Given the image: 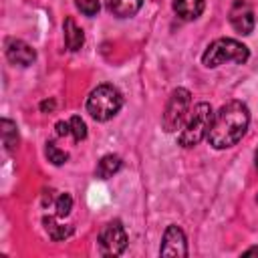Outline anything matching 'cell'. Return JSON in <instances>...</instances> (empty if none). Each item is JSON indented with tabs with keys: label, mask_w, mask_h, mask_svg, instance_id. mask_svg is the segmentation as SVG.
I'll return each instance as SVG.
<instances>
[{
	"label": "cell",
	"mask_w": 258,
	"mask_h": 258,
	"mask_svg": "<svg viewBox=\"0 0 258 258\" xmlns=\"http://www.w3.org/2000/svg\"><path fill=\"white\" fill-rule=\"evenodd\" d=\"M248 123H250L248 107L242 101H228L214 113L206 139L214 149H228L244 137Z\"/></svg>",
	"instance_id": "1"
},
{
	"label": "cell",
	"mask_w": 258,
	"mask_h": 258,
	"mask_svg": "<svg viewBox=\"0 0 258 258\" xmlns=\"http://www.w3.org/2000/svg\"><path fill=\"white\" fill-rule=\"evenodd\" d=\"M212 119H214V111H212L210 103L202 101V103L194 105L189 109L185 121L177 129V143L181 147H196L202 139L208 137Z\"/></svg>",
	"instance_id": "2"
},
{
	"label": "cell",
	"mask_w": 258,
	"mask_h": 258,
	"mask_svg": "<svg viewBox=\"0 0 258 258\" xmlns=\"http://www.w3.org/2000/svg\"><path fill=\"white\" fill-rule=\"evenodd\" d=\"M250 58V50L246 44H242L236 38H218L208 44V48L202 54V62L208 69H216L224 62H236L244 64Z\"/></svg>",
	"instance_id": "3"
},
{
	"label": "cell",
	"mask_w": 258,
	"mask_h": 258,
	"mask_svg": "<svg viewBox=\"0 0 258 258\" xmlns=\"http://www.w3.org/2000/svg\"><path fill=\"white\" fill-rule=\"evenodd\" d=\"M123 107V95L113 85H99L91 91L87 99V113L95 121H109L113 119L119 109Z\"/></svg>",
	"instance_id": "4"
},
{
	"label": "cell",
	"mask_w": 258,
	"mask_h": 258,
	"mask_svg": "<svg viewBox=\"0 0 258 258\" xmlns=\"http://www.w3.org/2000/svg\"><path fill=\"white\" fill-rule=\"evenodd\" d=\"M191 109V93L187 89H175L171 91L165 109H163V117H161V125L167 133H173L181 127V123L185 121L187 113Z\"/></svg>",
	"instance_id": "5"
},
{
	"label": "cell",
	"mask_w": 258,
	"mask_h": 258,
	"mask_svg": "<svg viewBox=\"0 0 258 258\" xmlns=\"http://www.w3.org/2000/svg\"><path fill=\"white\" fill-rule=\"evenodd\" d=\"M127 248V232L119 220H111L99 232V250L103 256H119Z\"/></svg>",
	"instance_id": "6"
},
{
	"label": "cell",
	"mask_w": 258,
	"mask_h": 258,
	"mask_svg": "<svg viewBox=\"0 0 258 258\" xmlns=\"http://www.w3.org/2000/svg\"><path fill=\"white\" fill-rule=\"evenodd\" d=\"M159 254L161 256H187V242H185V234L181 228H177L175 224L167 226V230L163 232Z\"/></svg>",
	"instance_id": "7"
},
{
	"label": "cell",
	"mask_w": 258,
	"mask_h": 258,
	"mask_svg": "<svg viewBox=\"0 0 258 258\" xmlns=\"http://www.w3.org/2000/svg\"><path fill=\"white\" fill-rule=\"evenodd\" d=\"M230 24L240 34H250L254 28V10L248 0H234L230 8Z\"/></svg>",
	"instance_id": "8"
},
{
	"label": "cell",
	"mask_w": 258,
	"mask_h": 258,
	"mask_svg": "<svg viewBox=\"0 0 258 258\" xmlns=\"http://www.w3.org/2000/svg\"><path fill=\"white\" fill-rule=\"evenodd\" d=\"M6 58L12 62V64H20V67H28L34 62L36 58V52L34 48L20 40V38H8L6 40Z\"/></svg>",
	"instance_id": "9"
},
{
	"label": "cell",
	"mask_w": 258,
	"mask_h": 258,
	"mask_svg": "<svg viewBox=\"0 0 258 258\" xmlns=\"http://www.w3.org/2000/svg\"><path fill=\"white\" fill-rule=\"evenodd\" d=\"M206 8L204 0H173V12L181 20H196Z\"/></svg>",
	"instance_id": "10"
},
{
	"label": "cell",
	"mask_w": 258,
	"mask_h": 258,
	"mask_svg": "<svg viewBox=\"0 0 258 258\" xmlns=\"http://www.w3.org/2000/svg\"><path fill=\"white\" fill-rule=\"evenodd\" d=\"M107 4V10L117 16V18H129V16H135L141 6H143V0H105Z\"/></svg>",
	"instance_id": "11"
},
{
	"label": "cell",
	"mask_w": 258,
	"mask_h": 258,
	"mask_svg": "<svg viewBox=\"0 0 258 258\" xmlns=\"http://www.w3.org/2000/svg\"><path fill=\"white\" fill-rule=\"evenodd\" d=\"M62 30H64V44H67V48L73 50V52L79 50L83 46V42H85V34H83V30L77 26V22L71 16L64 20Z\"/></svg>",
	"instance_id": "12"
},
{
	"label": "cell",
	"mask_w": 258,
	"mask_h": 258,
	"mask_svg": "<svg viewBox=\"0 0 258 258\" xmlns=\"http://www.w3.org/2000/svg\"><path fill=\"white\" fill-rule=\"evenodd\" d=\"M121 169V157L119 155H103L101 161L97 163V169H95V175L99 179H109L113 173H117Z\"/></svg>",
	"instance_id": "13"
},
{
	"label": "cell",
	"mask_w": 258,
	"mask_h": 258,
	"mask_svg": "<svg viewBox=\"0 0 258 258\" xmlns=\"http://www.w3.org/2000/svg\"><path fill=\"white\" fill-rule=\"evenodd\" d=\"M0 133H2V143H4V147H6L8 151H14L16 145H18V127H16V123L4 117V119L0 121Z\"/></svg>",
	"instance_id": "14"
},
{
	"label": "cell",
	"mask_w": 258,
	"mask_h": 258,
	"mask_svg": "<svg viewBox=\"0 0 258 258\" xmlns=\"http://www.w3.org/2000/svg\"><path fill=\"white\" fill-rule=\"evenodd\" d=\"M44 222V228H46V232H48V236L54 240V242H60V240H64V238H69L71 234H73V226H67V224H58L54 218H44L42 220Z\"/></svg>",
	"instance_id": "15"
},
{
	"label": "cell",
	"mask_w": 258,
	"mask_h": 258,
	"mask_svg": "<svg viewBox=\"0 0 258 258\" xmlns=\"http://www.w3.org/2000/svg\"><path fill=\"white\" fill-rule=\"evenodd\" d=\"M44 153H46V157H48V161H50L52 165H62V163L69 159V153H67L64 149L56 147L52 141H48V143H46V149H44Z\"/></svg>",
	"instance_id": "16"
},
{
	"label": "cell",
	"mask_w": 258,
	"mask_h": 258,
	"mask_svg": "<svg viewBox=\"0 0 258 258\" xmlns=\"http://www.w3.org/2000/svg\"><path fill=\"white\" fill-rule=\"evenodd\" d=\"M69 123H71V135H73V139L75 141H83L87 137V125H85V121L79 115H75V117L69 119Z\"/></svg>",
	"instance_id": "17"
},
{
	"label": "cell",
	"mask_w": 258,
	"mask_h": 258,
	"mask_svg": "<svg viewBox=\"0 0 258 258\" xmlns=\"http://www.w3.org/2000/svg\"><path fill=\"white\" fill-rule=\"evenodd\" d=\"M71 208H73V198L69 194H60L54 202V210H56V216L58 218H64L71 214Z\"/></svg>",
	"instance_id": "18"
},
{
	"label": "cell",
	"mask_w": 258,
	"mask_h": 258,
	"mask_svg": "<svg viewBox=\"0 0 258 258\" xmlns=\"http://www.w3.org/2000/svg\"><path fill=\"white\" fill-rule=\"evenodd\" d=\"M75 6L85 14V16H95L101 8V0H75Z\"/></svg>",
	"instance_id": "19"
},
{
	"label": "cell",
	"mask_w": 258,
	"mask_h": 258,
	"mask_svg": "<svg viewBox=\"0 0 258 258\" xmlns=\"http://www.w3.org/2000/svg\"><path fill=\"white\" fill-rule=\"evenodd\" d=\"M54 129H56V135H60V137L71 135V123H69V121H58V123L54 125Z\"/></svg>",
	"instance_id": "20"
},
{
	"label": "cell",
	"mask_w": 258,
	"mask_h": 258,
	"mask_svg": "<svg viewBox=\"0 0 258 258\" xmlns=\"http://www.w3.org/2000/svg\"><path fill=\"white\" fill-rule=\"evenodd\" d=\"M250 254H258V246H254V248H248V250L244 252V256H250Z\"/></svg>",
	"instance_id": "21"
},
{
	"label": "cell",
	"mask_w": 258,
	"mask_h": 258,
	"mask_svg": "<svg viewBox=\"0 0 258 258\" xmlns=\"http://www.w3.org/2000/svg\"><path fill=\"white\" fill-rule=\"evenodd\" d=\"M40 107H42V111H44L46 107H48V109H52V107H54V103H52V101H50V103H48V101H44V103H42Z\"/></svg>",
	"instance_id": "22"
},
{
	"label": "cell",
	"mask_w": 258,
	"mask_h": 258,
	"mask_svg": "<svg viewBox=\"0 0 258 258\" xmlns=\"http://www.w3.org/2000/svg\"><path fill=\"white\" fill-rule=\"evenodd\" d=\"M256 167H258V151H256Z\"/></svg>",
	"instance_id": "23"
}]
</instances>
